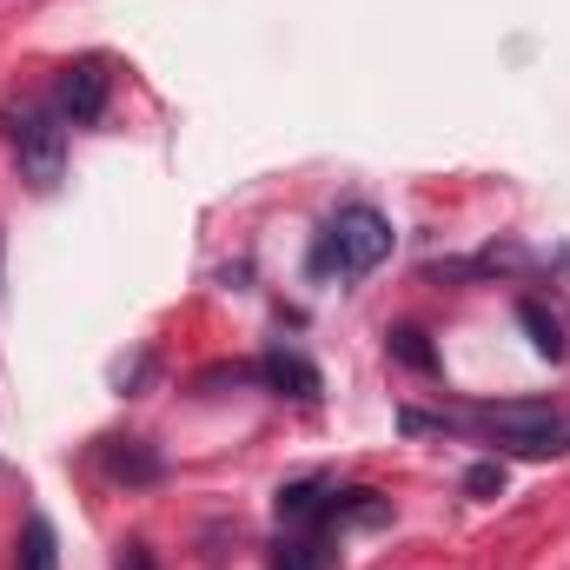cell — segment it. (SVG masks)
Instances as JSON below:
<instances>
[{"label": "cell", "mask_w": 570, "mask_h": 570, "mask_svg": "<svg viewBox=\"0 0 570 570\" xmlns=\"http://www.w3.org/2000/svg\"><path fill=\"white\" fill-rule=\"evenodd\" d=\"M405 431H478L491 438L498 451H518V458H558L570 451V419L558 405H538V399H518V405H478V412H405Z\"/></svg>", "instance_id": "cell-1"}, {"label": "cell", "mask_w": 570, "mask_h": 570, "mask_svg": "<svg viewBox=\"0 0 570 570\" xmlns=\"http://www.w3.org/2000/svg\"><path fill=\"white\" fill-rule=\"evenodd\" d=\"M392 219L379 213V206H338L325 226H318V246H312V273L318 279H358V273H372V266H385L392 259Z\"/></svg>", "instance_id": "cell-2"}, {"label": "cell", "mask_w": 570, "mask_h": 570, "mask_svg": "<svg viewBox=\"0 0 570 570\" xmlns=\"http://www.w3.org/2000/svg\"><path fill=\"white\" fill-rule=\"evenodd\" d=\"M0 120H7L13 159H20V179H33L40 193H53L60 173H67V120H60V107L53 100H20Z\"/></svg>", "instance_id": "cell-3"}, {"label": "cell", "mask_w": 570, "mask_h": 570, "mask_svg": "<svg viewBox=\"0 0 570 570\" xmlns=\"http://www.w3.org/2000/svg\"><path fill=\"white\" fill-rule=\"evenodd\" d=\"M107 94H114L107 67H100V60H73V67H60L53 107H60V120H67V127H100V114H107Z\"/></svg>", "instance_id": "cell-4"}, {"label": "cell", "mask_w": 570, "mask_h": 570, "mask_svg": "<svg viewBox=\"0 0 570 570\" xmlns=\"http://www.w3.org/2000/svg\"><path fill=\"white\" fill-rule=\"evenodd\" d=\"M259 385H266V392H279V399H298V405H312V399H318V372H312L298 352H285V345H273V352L259 358Z\"/></svg>", "instance_id": "cell-5"}, {"label": "cell", "mask_w": 570, "mask_h": 570, "mask_svg": "<svg viewBox=\"0 0 570 570\" xmlns=\"http://www.w3.org/2000/svg\"><path fill=\"white\" fill-rule=\"evenodd\" d=\"M325 511H332V484H318V478L285 484V491H279V524H285V531H318V524H325Z\"/></svg>", "instance_id": "cell-6"}, {"label": "cell", "mask_w": 570, "mask_h": 570, "mask_svg": "<svg viewBox=\"0 0 570 570\" xmlns=\"http://www.w3.org/2000/svg\"><path fill=\"white\" fill-rule=\"evenodd\" d=\"M325 524H358V531H379V524H392V498H379V491H365V484H352V491H332V511H325Z\"/></svg>", "instance_id": "cell-7"}, {"label": "cell", "mask_w": 570, "mask_h": 570, "mask_svg": "<svg viewBox=\"0 0 570 570\" xmlns=\"http://www.w3.org/2000/svg\"><path fill=\"white\" fill-rule=\"evenodd\" d=\"M518 325L531 332V352H538V358H551V365L564 358V325H558V312H551L544 298H524V305H518Z\"/></svg>", "instance_id": "cell-8"}, {"label": "cell", "mask_w": 570, "mask_h": 570, "mask_svg": "<svg viewBox=\"0 0 570 570\" xmlns=\"http://www.w3.org/2000/svg\"><path fill=\"white\" fill-rule=\"evenodd\" d=\"M107 471H114L120 484H153L166 464H159V451H146L140 438H114V444H107Z\"/></svg>", "instance_id": "cell-9"}, {"label": "cell", "mask_w": 570, "mask_h": 570, "mask_svg": "<svg viewBox=\"0 0 570 570\" xmlns=\"http://www.w3.org/2000/svg\"><path fill=\"white\" fill-rule=\"evenodd\" d=\"M13 570H60V551H53V524H47V518H27Z\"/></svg>", "instance_id": "cell-10"}, {"label": "cell", "mask_w": 570, "mask_h": 570, "mask_svg": "<svg viewBox=\"0 0 570 570\" xmlns=\"http://www.w3.org/2000/svg\"><path fill=\"white\" fill-rule=\"evenodd\" d=\"M273 570H325L318 538H312V531H285V544H279V558H273Z\"/></svg>", "instance_id": "cell-11"}, {"label": "cell", "mask_w": 570, "mask_h": 570, "mask_svg": "<svg viewBox=\"0 0 570 570\" xmlns=\"http://www.w3.org/2000/svg\"><path fill=\"white\" fill-rule=\"evenodd\" d=\"M464 491H471V498H498V491H504V464H498V458L471 464V471H464Z\"/></svg>", "instance_id": "cell-12"}, {"label": "cell", "mask_w": 570, "mask_h": 570, "mask_svg": "<svg viewBox=\"0 0 570 570\" xmlns=\"http://www.w3.org/2000/svg\"><path fill=\"white\" fill-rule=\"evenodd\" d=\"M392 352H399L405 365H419V372H431V345H425V332H399V338H392Z\"/></svg>", "instance_id": "cell-13"}, {"label": "cell", "mask_w": 570, "mask_h": 570, "mask_svg": "<svg viewBox=\"0 0 570 570\" xmlns=\"http://www.w3.org/2000/svg\"><path fill=\"white\" fill-rule=\"evenodd\" d=\"M120 570H159V564H153V558H146L140 544H134V551H127V558H120Z\"/></svg>", "instance_id": "cell-14"}, {"label": "cell", "mask_w": 570, "mask_h": 570, "mask_svg": "<svg viewBox=\"0 0 570 570\" xmlns=\"http://www.w3.org/2000/svg\"><path fill=\"white\" fill-rule=\"evenodd\" d=\"M0 279H7V239H0Z\"/></svg>", "instance_id": "cell-15"}]
</instances>
